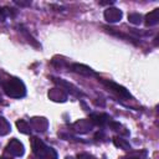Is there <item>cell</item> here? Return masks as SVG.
<instances>
[{
    "label": "cell",
    "instance_id": "10",
    "mask_svg": "<svg viewBox=\"0 0 159 159\" xmlns=\"http://www.w3.org/2000/svg\"><path fill=\"white\" fill-rule=\"evenodd\" d=\"M48 98L55 101V102H65L67 99V93L65 91H62L61 88L56 87L48 91Z\"/></svg>",
    "mask_w": 159,
    "mask_h": 159
},
{
    "label": "cell",
    "instance_id": "12",
    "mask_svg": "<svg viewBox=\"0 0 159 159\" xmlns=\"http://www.w3.org/2000/svg\"><path fill=\"white\" fill-rule=\"evenodd\" d=\"M145 26L150 27V26H155L159 24V9H154L153 11H150L149 14H147L145 19Z\"/></svg>",
    "mask_w": 159,
    "mask_h": 159
},
{
    "label": "cell",
    "instance_id": "13",
    "mask_svg": "<svg viewBox=\"0 0 159 159\" xmlns=\"http://www.w3.org/2000/svg\"><path fill=\"white\" fill-rule=\"evenodd\" d=\"M113 144L117 147V148H119V149H123V150H130V144H129V142L127 140V139H124V138H122V137H114L113 138Z\"/></svg>",
    "mask_w": 159,
    "mask_h": 159
},
{
    "label": "cell",
    "instance_id": "21",
    "mask_svg": "<svg viewBox=\"0 0 159 159\" xmlns=\"http://www.w3.org/2000/svg\"><path fill=\"white\" fill-rule=\"evenodd\" d=\"M120 159H140V155H139V153H134V154H132V155H128V157H123V158H120Z\"/></svg>",
    "mask_w": 159,
    "mask_h": 159
},
{
    "label": "cell",
    "instance_id": "16",
    "mask_svg": "<svg viewBox=\"0 0 159 159\" xmlns=\"http://www.w3.org/2000/svg\"><path fill=\"white\" fill-rule=\"evenodd\" d=\"M7 16H11V17L16 16V10L11 7H0V22L5 21Z\"/></svg>",
    "mask_w": 159,
    "mask_h": 159
},
{
    "label": "cell",
    "instance_id": "24",
    "mask_svg": "<svg viewBox=\"0 0 159 159\" xmlns=\"http://www.w3.org/2000/svg\"><path fill=\"white\" fill-rule=\"evenodd\" d=\"M66 159H75L73 157H66Z\"/></svg>",
    "mask_w": 159,
    "mask_h": 159
},
{
    "label": "cell",
    "instance_id": "1",
    "mask_svg": "<svg viewBox=\"0 0 159 159\" xmlns=\"http://www.w3.org/2000/svg\"><path fill=\"white\" fill-rule=\"evenodd\" d=\"M1 87L4 93L10 98L20 99L26 96V86L22 82V80H20L19 77H10L2 81Z\"/></svg>",
    "mask_w": 159,
    "mask_h": 159
},
{
    "label": "cell",
    "instance_id": "15",
    "mask_svg": "<svg viewBox=\"0 0 159 159\" xmlns=\"http://www.w3.org/2000/svg\"><path fill=\"white\" fill-rule=\"evenodd\" d=\"M10 130H11L10 122L2 116H0V135H6L7 133H10Z\"/></svg>",
    "mask_w": 159,
    "mask_h": 159
},
{
    "label": "cell",
    "instance_id": "4",
    "mask_svg": "<svg viewBox=\"0 0 159 159\" xmlns=\"http://www.w3.org/2000/svg\"><path fill=\"white\" fill-rule=\"evenodd\" d=\"M51 78L58 86V88H61L62 91H65L67 94H71V96H75V97H82V96H84L75 84L65 81L63 78H58V77H51Z\"/></svg>",
    "mask_w": 159,
    "mask_h": 159
},
{
    "label": "cell",
    "instance_id": "8",
    "mask_svg": "<svg viewBox=\"0 0 159 159\" xmlns=\"http://www.w3.org/2000/svg\"><path fill=\"white\" fill-rule=\"evenodd\" d=\"M89 120L92 122V124H96L98 127H104L108 125V123L112 120V117L108 116L107 113H91Z\"/></svg>",
    "mask_w": 159,
    "mask_h": 159
},
{
    "label": "cell",
    "instance_id": "7",
    "mask_svg": "<svg viewBox=\"0 0 159 159\" xmlns=\"http://www.w3.org/2000/svg\"><path fill=\"white\" fill-rule=\"evenodd\" d=\"M103 16L108 22H118L122 20L123 12L118 7H107L103 12Z\"/></svg>",
    "mask_w": 159,
    "mask_h": 159
},
{
    "label": "cell",
    "instance_id": "23",
    "mask_svg": "<svg viewBox=\"0 0 159 159\" xmlns=\"http://www.w3.org/2000/svg\"><path fill=\"white\" fill-rule=\"evenodd\" d=\"M114 1H99V5H113Z\"/></svg>",
    "mask_w": 159,
    "mask_h": 159
},
{
    "label": "cell",
    "instance_id": "5",
    "mask_svg": "<svg viewBox=\"0 0 159 159\" xmlns=\"http://www.w3.org/2000/svg\"><path fill=\"white\" fill-rule=\"evenodd\" d=\"M5 153L10 154L11 157H22L25 154V147L19 139L12 138L5 148Z\"/></svg>",
    "mask_w": 159,
    "mask_h": 159
},
{
    "label": "cell",
    "instance_id": "9",
    "mask_svg": "<svg viewBox=\"0 0 159 159\" xmlns=\"http://www.w3.org/2000/svg\"><path fill=\"white\" fill-rule=\"evenodd\" d=\"M31 129H35L36 132H46L48 128V120L45 117H34L30 119Z\"/></svg>",
    "mask_w": 159,
    "mask_h": 159
},
{
    "label": "cell",
    "instance_id": "11",
    "mask_svg": "<svg viewBox=\"0 0 159 159\" xmlns=\"http://www.w3.org/2000/svg\"><path fill=\"white\" fill-rule=\"evenodd\" d=\"M92 127H93V124H92V122H91L89 119H80V120H77V122L72 125L73 130L81 132V133H87L88 130L92 129Z\"/></svg>",
    "mask_w": 159,
    "mask_h": 159
},
{
    "label": "cell",
    "instance_id": "20",
    "mask_svg": "<svg viewBox=\"0 0 159 159\" xmlns=\"http://www.w3.org/2000/svg\"><path fill=\"white\" fill-rule=\"evenodd\" d=\"M77 159H94L91 154H87V153H81L77 155Z\"/></svg>",
    "mask_w": 159,
    "mask_h": 159
},
{
    "label": "cell",
    "instance_id": "6",
    "mask_svg": "<svg viewBox=\"0 0 159 159\" xmlns=\"http://www.w3.org/2000/svg\"><path fill=\"white\" fill-rule=\"evenodd\" d=\"M68 68H70L72 72L78 73V75L84 76V77H92V76L98 77V75H97L91 67H88V66H86V65H83V63H72V65L68 66Z\"/></svg>",
    "mask_w": 159,
    "mask_h": 159
},
{
    "label": "cell",
    "instance_id": "2",
    "mask_svg": "<svg viewBox=\"0 0 159 159\" xmlns=\"http://www.w3.org/2000/svg\"><path fill=\"white\" fill-rule=\"evenodd\" d=\"M31 148H32V153L39 159H58L56 150L48 147L37 137L31 138Z\"/></svg>",
    "mask_w": 159,
    "mask_h": 159
},
{
    "label": "cell",
    "instance_id": "26",
    "mask_svg": "<svg viewBox=\"0 0 159 159\" xmlns=\"http://www.w3.org/2000/svg\"><path fill=\"white\" fill-rule=\"evenodd\" d=\"M0 159H2V158H0Z\"/></svg>",
    "mask_w": 159,
    "mask_h": 159
},
{
    "label": "cell",
    "instance_id": "19",
    "mask_svg": "<svg viewBox=\"0 0 159 159\" xmlns=\"http://www.w3.org/2000/svg\"><path fill=\"white\" fill-rule=\"evenodd\" d=\"M19 29H20V31L26 36V39H27V41H29V42H31V43H32L34 46H36V47H40V45L36 42V40H35V39H34V37H32V36L26 31V29H24V26H22V25H20V26H19Z\"/></svg>",
    "mask_w": 159,
    "mask_h": 159
},
{
    "label": "cell",
    "instance_id": "3",
    "mask_svg": "<svg viewBox=\"0 0 159 159\" xmlns=\"http://www.w3.org/2000/svg\"><path fill=\"white\" fill-rule=\"evenodd\" d=\"M98 78V81L104 86V87H107L111 92H113V93H116L118 97H120V98H124V99H129V98H132V94L129 93V91L125 88V87H123V86H120L119 83H117V82H113V81H111V80H104V78H101L99 76L97 77Z\"/></svg>",
    "mask_w": 159,
    "mask_h": 159
},
{
    "label": "cell",
    "instance_id": "14",
    "mask_svg": "<svg viewBox=\"0 0 159 159\" xmlns=\"http://www.w3.org/2000/svg\"><path fill=\"white\" fill-rule=\"evenodd\" d=\"M16 125H17L19 132H21V133H24V134H30L31 130H32L30 123H29L27 120H25V119H19V120L16 122Z\"/></svg>",
    "mask_w": 159,
    "mask_h": 159
},
{
    "label": "cell",
    "instance_id": "25",
    "mask_svg": "<svg viewBox=\"0 0 159 159\" xmlns=\"http://www.w3.org/2000/svg\"><path fill=\"white\" fill-rule=\"evenodd\" d=\"M2 159H10V158H2Z\"/></svg>",
    "mask_w": 159,
    "mask_h": 159
},
{
    "label": "cell",
    "instance_id": "18",
    "mask_svg": "<svg viewBox=\"0 0 159 159\" xmlns=\"http://www.w3.org/2000/svg\"><path fill=\"white\" fill-rule=\"evenodd\" d=\"M108 127H109L111 129H113L114 132H122V133H124V134H129L128 130H123L124 128H123V125H122L120 123H118V122H116V120H113V119L108 123Z\"/></svg>",
    "mask_w": 159,
    "mask_h": 159
},
{
    "label": "cell",
    "instance_id": "17",
    "mask_svg": "<svg viewBox=\"0 0 159 159\" xmlns=\"http://www.w3.org/2000/svg\"><path fill=\"white\" fill-rule=\"evenodd\" d=\"M142 20H143V16L139 12H130L128 15V21L133 25H139L142 22Z\"/></svg>",
    "mask_w": 159,
    "mask_h": 159
},
{
    "label": "cell",
    "instance_id": "22",
    "mask_svg": "<svg viewBox=\"0 0 159 159\" xmlns=\"http://www.w3.org/2000/svg\"><path fill=\"white\" fill-rule=\"evenodd\" d=\"M15 4L16 5H19V6H30L31 5V1H15Z\"/></svg>",
    "mask_w": 159,
    "mask_h": 159
}]
</instances>
